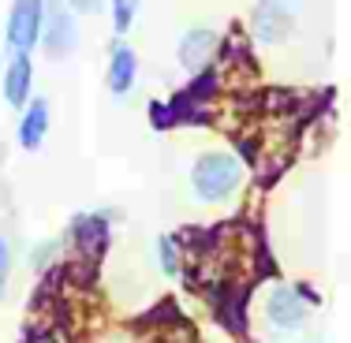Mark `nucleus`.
Instances as JSON below:
<instances>
[{"mask_svg":"<svg viewBox=\"0 0 351 343\" xmlns=\"http://www.w3.org/2000/svg\"><path fill=\"white\" fill-rule=\"evenodd\" d=\"M243 161L236 153H224V149H210L195 161L191 168V194L206 205H221L228 198H236V190L243 187Z\"/></svg>","mask_w":351,"mask_h":343,"instance_id":"f257e3e1","label":"nucleus"},{"mask_svg":"<svg viewBox=\"0 0 351 343\" xmlns=\"http://www.w3.org/2000/svg\"><path fill=\"white\" fill-rule=\"evenodd\" d=\"M314 309V295L306 288H291V283H277L265 295V321L280 332H299Z\"/></svg>","mask_w":351,"mask_h":343,"instance_id":"f03ea898","label":"nucleus"},{"mask_svg":"<svg viewBox=\"0 0 351 343\" xmlns=\"http://www.w3.org/2000/svg\"><path fill=\"white\" fill-rule=\"evenodd\" d=\"M41 23H45V0H12L4 41L12 53H34L41 45Z\"/></svg>","mask_w":351,"mask_h":343,"instance_id":"7ed1b4c3","label":"nucleus"},{"mask_svg":"<svg viewBox=\"0 0 351 343\" xmlns=\"http://www.w3.org/2000/svg\"><path fill=\"white\" fill-rule=\"evenodd\" d=\"M79 15L64 0H45V23H41V45L49 56H68L79 45Z\"/></svg>","mask_w":351,"mask_h":343,"instance_id":"20e7f679","label":"nucleus"},{"mask_svg":"<svg viewBox=\"0 0 351 343\" xmlns=\"http://www.w3.org/2000/svg\"><path fill=\"white\" fill-rule=\"evenodd\" d=\"M291 27H295V19L284 8V0H262L250 12V34H254L258 45H280V41H288Z\"/></svg>","mask_w":351,"mask_h":343,"instance_id":"39448f33","label":"nucleus"},{"mask_svg":"<svg viewBox=\"0 0 351 343\" xmlns=\"http://www.w3.org/2000/svg\"><path fill=\"white\" fill-rule=\"evenodd\" d=\"M30 90H34V60H30V53H12L4 71V101L23 112L30 101Z\"/></svg>","mask_w":351,"mask_h":343,"instance_id":"423d86ee","label":"nucleus"},{"mask_svg":"<svg viewBox=\"0 0 351 343\" xmlns=\"http://www.w3.org/2000/svg\"><path fill=\"white\" fill-rule=\"evenodd\" d=\"M180 64L187 71H206L213 64V56H217V34L210 27H191L187 34L180 38Z\"/></svg>","mask_w":351,"mask_h":343,"instance_id":"0eeeda50","label":"nucleus"},{"mask_svg":"<svg viewBox=\"0 0 351 343\" xmlns=\"http://www.w3.org/2000/svg\"><path fill=\"white\" fill-rule=\"evenodd\" d=\"M135 79H138L135 49H131L128 41H112V49H108V90H112L116 97H128L131 86H135Z\"/></svg>","mask_w":351,"mask_h":343,"instance_id":"6e6552de","label":"nucleus"},{"mask_svg":"<svg viewBox=\"0 0 351 343\" xmlns=\"http://www.w3.org/2000/svg\"><path fill=\"white\" fill-rule=\"evenodd\" d=\"M45 135H49V101L45 97H30L19 116V146L38 149L45 142Z\"/></svg>","mask_w":351,"mask_h":343,"instance_id":"1a4fd4ad","label":"nucleus"},{"mask_svg":"<svg viewBox=\"0 0 351 343\" xmlns=\"http://www.w3.org/2000/svg\"><path fill=\"white\" fill-rule=\"evenodd\" d=\"M105 236H108V213H82V216H75V224H71V242H75V246L97 254V250L105 246Z\"/></svg>","mask_w":351,"mask_h":343,"instance_id":"9d476101","label":"nucleus"},{"mask_svg":"<svg viewBox=\"0 0 351 343\" xmlns=\"http://www.w3.org/2000/svg\"><path fill=\"white\" fill-rule=\"evenodd\" d=\"M157 265H161L165 276H180L183 272V246L176 236H157Z\"/></svg>","mask_w":351,"mask_h":343,"instance_id":"9b49d317","label":"nucleus"},{"mask_svg":"<svg viewBox=\"0 0 351 343\" xmlns=\"http://www.w3.org/2000/svg\"><path fill=\"white\" fill-rule=\"evenodd\" d=\"M108 12H112V30L116 34H128L131 23L138 15V0H108Z\"/></svg>","mask_w":351,"mask_h":343,"instance_id":"f8f14e48","label":"nucleus"},{"mask_svg":"<svg viewBox=\"0 0 351 343\" xmlns=\"http://www.w3.org/2000/svg\"><path fill=\"white\" fill-rule=\"evenodd\" d=\"M23 343H68V332L56 325H38L30 329V336H23Z\"/></svg>","mask_w":351,"mask_h":343,"instance_id":"ddd939ff","label":"nucleus"},{"mask_svg":"<svg viewBox=\"0 0 351 343\" xmlns=\"http://www.w3.org/2000/svg\"><path fill=\"white\" fill-rule=\"evenodd\" d=\"M53 257H56V239H49V242H38V246H34L30 262H34V269H49Z\"/></svg>","mask_w":351,"mask_h":343,"instance_id":"4468645a","label":"nucleus"},{"mask_svg":"<svg viewBox=\"0 0 351 343\" xmlns=\"http://www.w3.org/2000/svg\"><path fill=\"white\" fill-rule=\"evenodd\" d=\"M8 276H12V242L8 236H0V295L8 288Z\"/></svg>","mask_w":351,"mask_h":343,"instance_id":"2eb2a0df","label":"nucleus"},{"mask_svg":"<svg viewBox=\"0 0 351 343\" xmlns=\"http://www.w3.org/2000/svg\"><path fill=\"white\" fill-rule=\"evenodd\" d=\"M64 4H68L75 15H101L108 0H64Z\"/></svg>","mask_w":351,"mask_h":343,"instance_id":"dca6fc26","label":"nucleus"}]
</instances>
